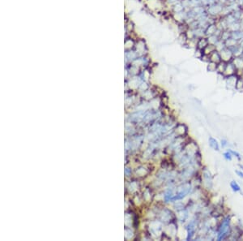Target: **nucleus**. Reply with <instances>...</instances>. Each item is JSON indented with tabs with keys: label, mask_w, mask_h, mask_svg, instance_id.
<instances>
[{
	"label": "nucleus",
	"mask_w": 243,
	"mask_h": 241,
	"mask_svg": "<svg viewBox=\"0 0 243 241\" xmlns=\"http://www.w3.org/2000/svg\"><path fill=\"white\" fill-rule=\"evenodd\" d=\"M231 218L230 217L227 216L223 218L217 228V240H228L231 233Z\"/></svg>",
	"instance_id": "f257e3e1"
},
{
	"label": "nucleus",
	"mask_w": 243,
	"mask_h": 241,
	"mask_svg": "<svg viewBox=\"0 0 243 241\" xmlns=\"http://www.w3.org/2000/svg\"><path fill=\"white\" fill-rule=\"evenodd\" d=\"M201 176H202V184L204 185V187L205 189L207 190H210L213 186V180H212V175H211V172L209 171V170L204 167L201 170Z\"/></svg>",
	"instance_id": "f03ea898"
},
{
	"label": "nucleus",
	"mask_w": 243,
	"mask_h": 241,
	"mask_svg": "<svg viewBox=\"0 0 243 241\" xmlns=\"http://www.w3.org/2000/svg\"><path fill=\"white\" fill-rule=\"evenodd\" d=\"M224 5L219 4V3H215V4L209 5L207 7V14L210 16L213 17H220L221 11L223 10Z\"/></svg>",
	"instance_id": "7ed1b4c3"
},
{
	"label": "nucleus",
	"mask_w": 243,
	"mask_h": 241,
	"mask_svg": "<svg viewBox=\"0 0 243 241\" xmlns=\"http://www.w3.org/2000/svg\"><path fill=\"white\" fill-rule=\"evenodd\" d=\"M238 78H239V76L237 74L232 75V76H230L225 77V82L226 88L229 89V90H233V89H236V85Z\"/></svg>",
	"instance_id": "20e7f679"
},
{
	"label": "nucleus",
	"mask_w": 243,
	"mask_h": 241,
	"mask_svg": "<svg viewBox=\"0 0 243 241\" xmlns=\"http://www.w3.org/2000/svg\"><path fill=\"white\" fill-rule=\"evenodd\" d=\"M220 53V55H221V60L225 62V63H229V62H232V59L234 58L233 56V53H232V50L229 48H225L224 50H221Z\"/></svg>",
	"instance_id": "39448f33"
},
{
	"label": "nucleus",
	"mask_w": 243,
	"mask_h": 241,
	"mask_svg": "<svg viewBox=\"0 0 243 241\" xmlns=\"http://www.w3.org/2000/svg\"><path fill=\"white\" fill-rule=\"evenodd\" d=\"M232 63L237 69V74L240 76L243 71V59L242 57H234L232 59Z\"/></svg>",
	"instance_id": "423d86ee"
},
{
	"label": "nucleus",
	"mask_w": 243,
	"mask_h": 241,
	"mask_svg": "<svg viewBox=\"0 0 243 241\" xmlns=\"http://www.w3.org/2000/svg\"><path fill=\"white\" fill-rule=\"evenodd\" d=\"M237 74V69L235 66L233 65L232 62H229V63H227L226 64V67H225V70L224 71V76L225 77H227V76H232V75Z\"/></svg>",
	"instance_id": "0eeeda50"
},
{
	"label": "nucleus",
	"mask_w": 243,
	"mask_h": 241,
	"mask_svg": "<svg viewBox=\"0 0 243 241\" xmlns=\"http://www.w3.org/2000/svg\"><path fill=\"white\" fill-rule=\"evenodd\" d=\"M216 30H217V27H216V24L209 25L207 28H205V35H206V37L214 35L216 32Z\"/></svg>",
	"instance_id": "6e6552de"
},
{
	"label": "nucleus",
	"mask_w": 243,
	"mask_h": 241,
	"mask_svg": "<svg viewBox=\"0 0 243 241\" xmlns=\"http://www.w3.org/2000/svg\"><path fill=\"white\" fill-rule=\"evenodd\" d=\"M238 42H239V41L234 39V38H232V37H230V38H229L228 40H226V41L225 42V46H226L227 48L231 49V50L233 49L234 47H236V46H238Z\"/></svg>",
	"instance_id": "1a4fd4ad"
},
{
	"label": "nucleus",
	"mask_w": 243,
	"mask_h": 241,
	"mask_svg": "<svg viewBox=\"0 0 243 241\" xmlns=\"http://www.w3.org/2000/svg\"><path fill=\"white\" fill-rule=\"evenodd\" d=\"M208 45V42H207V37H201V38H199L198 39V42H197V48L200 49V50H204V48Z\"/></svg>",
	"instance_id": "9d476101"
},
{
	"label": "nucleus",
	"mask_w": 243,
	"mask_h": 241,
	"mask_svg": "<svg viewBox=\"0 0 243 241\" xmlns=\"http://www.w3.org/2000/svg\"><path fill=\"white\" fill-rule=\"evenodd\" d=\"M209 57H210V61L216 63V64H219V63H221L222 61L221 55H220V53H219L218 51H216V50H215L214 52H212L209 55Z\"/></svg>",
	"instance_id": "9b49d317"
},
{
	"label": "nucleus",
	"mask_w": 243,
	"mask_h": 241,
	"mask_svg": "<svg viewBox=\"0 0 243 241\" xmlns=\"http://www.w3.org/2000/svg\"><path fill=\"white\" fill-rule=\"evenodd\" d=\"M208 144H209V146L211 147V149H214V150L218 151L219 149H220V146H219L218 141L215 138L211 137V136H210L209 139H208Z\"/></svg>",
	"instance_id": "f8f14e48"
},
{
	"label": "nucleus",
	"mask_w": 243,
	"mask_h": 241,
	"mask_svg": "<svg viewBox=\"0 0 243 241\" xmlns=\"http://www.w3.org/2000/svg\"><path fill=\"white\" fill-rule=\"evenodd\" d=\"M228 29L230 32H238L241 31V24L239 21H236L228 26Z\"/></svg>",
	"instance_id": "ddd939ff"
},
{
	"label": "nucleus",
	"mask_w": 243,
	"mask_h": 241,
	"mask_svg": "<svg viewBox=\"0 0 243 241\" xmlns=\"http://www.w3.org/2000/svg\"><path fill=\"white\" fill-rule=\"evenodd\" d=\"M194 32H195V37L198 39L201 38V37H206V35H205V28H204L198 27L195 29H194Z\"/></svg>",
	"instance_id": "4468645a"
},
{
	"label": "nucleus",
	"mask_w": 243,
	"mask_h": 241,
	"mask_svg": "<svg viewBox=\"0 0 243 241\" xmlns=\"http://www.w3.org/2000/svg\"><path fill=\"white\" fill-rule=\"evenodd\" d=\"M217 65L218 64L214 62H208L207 64V71L208 72H216L217 71Z\"/></svg>",
	"instance_id": "2eb2a0df"
},
{
	"label": "nucleus",
	"mask_w": 243,
	"mask_h": 241,
	"mask_svg": "<svg viewBox=\"0 0 243 241\" xmlns=\"http://www.w3.org/2000/svg\"><path fill=\"white\" fill-rule=\"evenodd\" d=\"M231 35H232V32H230L229 29H225V30L222 31L221 34L220 36V39L225 42L226 40H228L231 37Z\"/></svg>",
	"instance_id": "dca6fc26"
},
{
	"label": "nucleus",
	"mask_w": 243,
	"mask_h": 241,
	"mask_svg": "<svg viewBox=\"0 0 243 241\" xmlns=\"http://www.w3.org/2000/svg\"><path fill=\"white\" fill-rule=\"evenodd\" d=\"M207 40L208 44H210V45H214L215 46L216 43L218 42V41L220 40V37L214 34V35H211L207 37Z\"/></svg>",
	"instance_id": "f3484780"
},
{
	"label": "nucleus",
	"mask_w": 243,
	"mask_h": 241,
	"mask_svg": "<svg viewBox=\"0 0 243 241\" xmlns=\"http://www.w3.org/2000/svg\"><path fill=\"white\" fill-rule=\"evenodd\" d=\"M216 50V46L214 45H210L208 44L205 48H204L203 51H204V54H207V55H210L212 52H214Z\"/></svg>",
	"instance_id": "a211bd4d"
},
{
	"label": "nucleus",
	"mask_w": 243,
	"mask_h": 241,
	"mask_svg": "<svg viewBox=\"0 0 243 241\" xmlns=\"http://www.w3.org/2000/svg\"><path fill=\"white\" fill-rule=\"evenodd\" d=\"M233 56L234 57H241L243 54V48H242L240 46H237L232 49Z\"/></svg>",
	"instance_id": "6ab92c4d"
},
{
	"label": "nucleus",
	"mask_w": 243,
	"mask_h": 241,
	"mask_svg": "<svg viewBox=\"0 0 243 241\" xmlns=\"http://www.w3.org/2000/svg\"><path fill=\"white\" fill-rule=\"evenodd\" d=\"M215 46H216V51H218V52H221V50H223L225 48H226L225 42H224V41H222V40H221V39L219 40L218 42L215 45Z\"/></svg>",
	"instance_id": "aec40b11"
},
{
	"label": "nucleus",
	"mask_w": 243,
	"mask_h": 241,
	"mask_svg": "<svg viewBox=\"0 0 243 241\" xmlns=\"http://www.w3.org/2000/svg\"><path fill=\"white\" fill-rule=\"evenodd\" d=\"M226 64H227V63H225L224 61H221V63H219L218 65H217V71H216L218 74H223L224 73L225 67H226Z\"/></svg>",
	"instance_id": "412c9836"
},
{
	"label": "nucleus",
	"mask_w": 243,
	"mask_h": 241,
	"mask_svg": "<svg viewBox=\"0 0 243 241\" xmlns=\"http://www.w3.org/2000/svg\"><path fill=\"white\" fill-rule=\"evenodd\" d=\"M223 17L225 18L226 21H227V23H228V25H231V24L234 23V22L238 21V20H237L236 18L233 16V15L232 14V12H231L230 14L228 15V16H223Z\"/></svg>",
	"instance_id": "4be33fe9"
},
{
	"label": "nucleus",
	"mask_w": 243,
	"mask_h": 241,
	"mask_svg": "<svg viewBox=\"0 0 243 241\" xmlns=\"http://www.w3.org/2000/svg\"><path fill=\"white\" fill-rule=\"evenodd\" d=\"M186 37H187V38H188V40H191V39H194V38H196V37H195V32H194L193 29H191V28H188V29L186 30Z\"/></svg>",
	"instance_id": "5701e85b"
},
{
	"label": "nucleus",
	"mask_w": 243,
	"mask_h": 241,
	"mask_svg": "<svg viewBox=\"0 0 243 241\" xmlns=\"http://www.w3.org/2000/svg\"><path fill=\"white\" fill-rule=\"evenodd\" d=\"M230 187H231V188L232 189V191L235 192L241 191V188H240V186L238 185V184H237V182H235L234 180L232 181V182L230 183Z\"/></svg>",
	"instance_id": "b1692460"
},
{
	"label": "nucleus",
	"mask_w": 243,
	"mask_h": 241,
	"mask_svg": "<svg viewBox=\"0 0 243 241\" xmlns=\"http://www.w3.org/2000/svg\"><path fill=\"white\" fill-rule=\"evenodd\" d=\"M231 37L234 38V39L237 40V41H240L242 38H243V36L241 31H238V32H232Z\"/></svg>",
	"instance_id": "393cba45"
},
{
	"label": "nucleus",
	"mask_w": 243,
	"mask_h": 241,
	"mask_svg": "<svg viewBox=\"0 0 243 241\" xmlns=\"http://www.w3.org/2000/svg\"><path fill=\"white\" fill-rule=\"evenodd\" d=\"M204 54L203 50H200V49H199V48H195V57L196 59H201Z\"/></svg>",
	"instance_id": "a878e982"
},
{
	"label": "nucleus",
	"mask_w": 243,
	"mask_h": 241,
	"mask_svg": "<svg viewBox=\"0 0 243 241\" xmlns=\"http://www.w3.org/2000/svg\"><path fill=\"white\" fill-rule=\"evenodd\" d=\"M236 90H238V91H241V90H243V79L242 77H240L237 80V82L236 85Z\"/></svg>",
	"instance_id": "bb28decb"
},
{
	"label": "nucleus",
	"mask_w": 243,
	"mask_h": 241,
	"mask_svg": "<svg viewBox=\"0 0 243 241\" xmlns=\"http://www.w3.org/2000/svg\"><path fill=\"white\" fill-rule=\"evenodd\" d=\"M223 155H224V158H225V159L227 160V161H231V160L232 159V153L229 152V150H228L227 152L224 153V154H223Z\"/></svg>",
	"instance_id": "cd10ccee"
},
{
	"label": "nucleus",
	"mask_w": 243,
	"mask_h": 241,
	"mask_svg": "<svg viewBox=\"0 0 243 241\" xmlns=\"http://www.w3.org/2000/svg\"><path fill=\"white\" fill-rule=\"evenodd\" d=\"M201 60L204 62V63H207V64L208 62H210V57H209V55H207V54H204L203 57H202V59H201Z\"/></svg>",
	"instance_id": "c85d7f7f"
},
{
	"label": "nucleus",
	"mask_w": 243,
	"mask_h": 241,
	"mask_svg": "<svg viewBox=\"0 0 243 241\" xmlns=\"http://www.w3.org/2000/svg\"><path fill=\"white\" fill-rule=\"evenodd\" d=\"M229 151L231 153H232V156H235L237 158H238V159H240V158H241V157H240V154L237 152H236V151H233V150H231V149H229Z\"/></svg>",
	"instance_id": "c756f323"
},
{
	"label": "nucleus",
	"mask_w": 243,
	"mask_h": 241,
	"mask_svg": "<svg viewBox=\"0 0 243 241\" xmlns=\"http://www.w3.org/2000/svg\"><path fill=\"white\" fill-rule=\"evenodd\" d=\"M235 172H236V174L237 175H238V176H239L240 178H242V179H243V172H242V170H237L236 171H235Z\"/></svg>",
	"instance_id": "7c9ffc66"
},
{
	"label": "nucleus",
	"mask_w": 243,
	"mask_h": 241,
	"mask_svg": "<svg viewBox=\"0 0 243 241\" xmlns=\"http://www.w3.org/2000/svg\"><path fill=\"white\" fill-rule=\"evenodd\" d=\"M219 4H222V5H227L228 4V0H217Z\"/></svg>",
	"instance_id": "2f4dec72"
},
{
	"label": "nucleus",
	"mask_w": 243,
	"mask_h": 241,
	"mask_svg": "<svg viewBox=\"0 0 243 241\" xmlns=\"http://www.w3.org/2000/svg\"><path fill=\"white\" fill-rule=\"evenodd\" d=\"M227 144H228V142H227V141H226V140H225V139H223V140H221V146H222V147H225V146H227Z\"/></svg>",
	"instance_id": "473e14b6"
},
{
	"label": "nucleus",
	"mask_w": 243,
	"mask_h": 241,
	"mask_svg": "<svg viewBox=\"0 0 243 241\" xmlns=\"http://www.w3.org/2000/svg\"><path fill=\"white\" fill-rule=\"evenodd\" d=\"M237 3L238 4V5H239L240 7H241V8H242V7L243 5V0H237Z\"/></svg>",
	"instance_id": "72a5a7b5"
},
{
	"label": "nucleus",
	"mask_w": 243,
	"mask_h": 241,
	"mask_svg": "<svg viewBox=\"0 0 243 241\" xmlns=\"http://www.w3.org/2000/svg\"><path fill=\"white\" fill-rule=\"evenodd\" d=\"M238 46H240L242 48H243V38L240 40L239 42H238Z\"/></svg>",
	"instance_id": "f704fd0d"
},
{
	"label": "nucleus",
	"mask_w": 243,
	"mask_h": 241,
	"mask_svg": "<svg viewBox=\"0 0 243 241\" xmlns=\"http://www.w3.org/2000/svg\"><path fill=\"white\" fill-rule=\"evenodd\" d=\"M239 240H243V230L242 231V234H241V235H240Z\"/></svg>",
	"instance_id": "c9c22d12"
},
{
	"label": "nucleus",
	"mask_w": 243,
	"mask_h": 241,
	"mask_svg": "<svg viewBox=\"0 0 243 241\" xmlns=\"http://www.w3.org/2000/svg\"><path fill=\"white\" fill-rule=\"evenodd\" d=\"M239 76H240V77H242V78L243 79V71H242V73H241V75H240Z\"/></svg>",
	"instance_id": "e433bc0d"
},
{
	"label": "nucleus",
	"mask_w": 243,
	"mask_h": 241,
	"mask_svg": "<svg viewBox=\"0 0 243 241\" xmlns=\"http://www.w3.org/2000/svg\"><path fill=\"white\" fill-rule=\"evenodd\" d=\"M242 10H243V5H242Z\"/></svg>",
	"instance_id": "4c0bfd02"
}]
</instances>
